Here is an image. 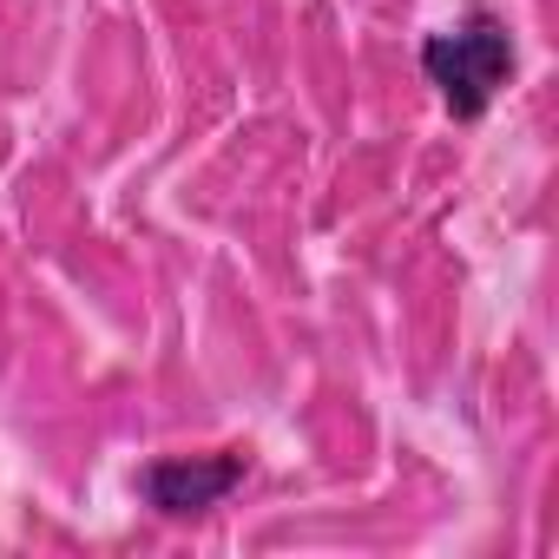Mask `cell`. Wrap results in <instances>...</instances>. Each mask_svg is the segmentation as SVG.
Segmentation results:
<instances>
[{"label":"cell","mask_w":559,"mask_h":559,"mask_svg":"<svg viewBox=\"0 0 559 559\" xmlns=\"http://www.w3.org/2000/svg\"><path fill=\"white\" fill-rule=\"evenodd\" d=\"M237 480H243V454H165V461L139 467V493H145V507H158L165 520L211 513Z\"/></svg>","instance_id":"obj_2"},{"label":"cell","mask_w":559,"mask_h":559,"mask_svg":"<svg viewBox=\"0 0 559 559\" xmlns=\"http://www.w3.org/2000/svg\"><path fill=\"white\" fill-rule=\"evenodd\" d=\"M421 73L441 86V106L454 119H480L493 106V93L513 73V34L493 8H467L448 34L421 40Z\"/></svg>","instance_id":"obj_1"}]
</instances>
